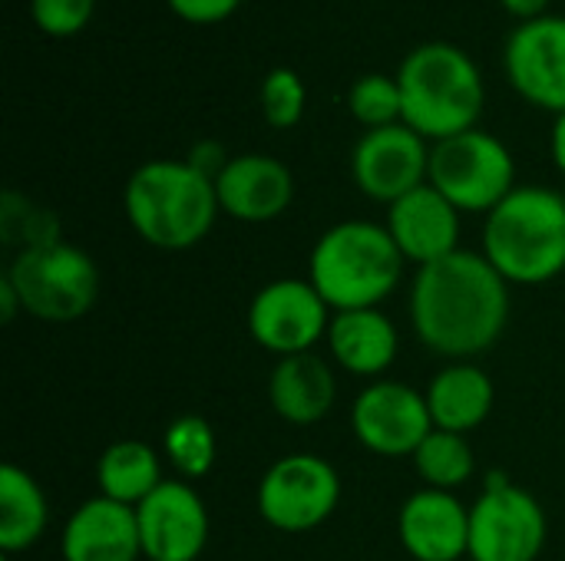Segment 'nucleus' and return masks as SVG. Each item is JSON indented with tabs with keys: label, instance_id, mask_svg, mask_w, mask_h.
<instances>
[{
	"label": "nucleus",
	"instance_id": "nucleus-1",
	"mask_svg": "<svg viewBox=\"0 0 565 561\" xmlns=\"http://www.w3.org/2000/svg\"><path fill=\"white\" fill-rule=\"evenodd\" d=\"M411 324L417 341L447 357L473 360L497 347L510 324V281L483 251H454L417 268L411 284Z\"/></svg>",
	"mask_w": 565,
	"mask_h": 561
},
{
	"label": "nucleus",
	"instance_id": "nucleus-2",
	"mask_svg": "<svg viewBox=\"0 0 565 561\" xmlns=\"http://www.w3.org/2000/svg\"><path fill=\"white\" fill-rule=\"evenodd\" d=\"M404 122L427 142L477 129L487 103V86L477 60L447 40L414 46L397 66Z\"/></svg>",
	"mask_w": 565,
	"mask_h": 561
},
{
	"label": "nucleus",
	"instance_id": "nucleus-3",
	"mask_svg": "<svg viewBox=\"0 0 565 561\" xmlns=\"http://www.w3.org/2000/svg\"><path fill=\"white\" fill-rule=\"evenodd\" d=\"M122 208L132 231L159 251L195 248L222 212L215 182L185 159L142 162L122 188Z\"/></svg>",
	"mask_w": 565,
	"mask_h": 561
},
{
	"label": "nucleus",
	"instance_id": "nucleus-4",
	"mask_svg": "<svg viewBox=\"0 0 565 561\" xmlns=\"http://www.w3.org/2000/svg\"><path fill=\"white\" fill-rule=\"evenodd\" d=\"M407 258L387 225L351 218L331 225L311 248L308 281L338 311L381 308L401 284Z\"/></svg>",
	"mask_w": 565,
	"mask_h": 561
},
{
	"label": "nucleus",
	"instance_id": "nucleus-5",
	"mask_svg": "<svg viewBox=\"0 0 565 561\" xmlns=\"http://www.w3.org/2000/svg\"><path fill=\"white\" fill-rule=\"evenodd\" d=\"M483 258L510 284H546L565 271V195L516 185L483 222Z\"/></svg>",
	"mask_w": 565,
	"mask_h": 561
},
{
	"label": "nucleus",
	"instance_id": "nucleus-6",
	"mask_svg": "<svg viewBox=\"0 0 565 561\" xmlns=\"http://www.w3.org/2000/svg\"><path fill=\"white\" fill-rule=\"evenodd\" d=\"M3 274L17 288L23 311L43 324H73L86 317L103 288L96 261L66 241L20 251Z\"/></svg>",
	"mask_w": 565,
	"mask_h": 561
},
{
	"label": "nucleus",
	"instance_id": "nucleus-7",
	"mask_svg": "<svg viewBox=\"0 0 565 561\" xmlns=\"http://www.w3.org/2000/svg\"><path fill=\"white\" fill-rule=\"evenodd\" d=\"M427 182L460 215H490L516 188V159L493 132L470 129L430 145Z\"/></svg>",
	"mask_w": 565,
	"mask_h": 561
},
{
	"label": "nucleus",
	"instance_id": "nucleus-8",
	"mask_svg": "<svg viewBox=\"0 0 565 561\" xmlns=\"http://www.w3.org/2000/svg\"><path fill=\"white\" fill-rule=\"evenodd\" d=\"M546 546V513L540 499L503 473L470 506V561H536Z\"/></svg>",
	"mask_w": 565,
	"mask_h": 561
},
{
	"label": "nucleus",
	"instance_id": "nucleus-9",
	"mask_svg": "<svg viewBox=\"0 0 565 561\" xmlns=\"http://www.w3.org/2000/svg\"><path fill=\"white\" fill-rule=\"evenodd\" d=\"M341 503L338 470L315 453H291L271 463L258 483V516L278 532H311L324 526Z\"/></svg>",
	"mask_w": 565,
	"mask_h": 561
},
{
	"label": "nucleus",
	"instance_id": "nucleus-10",
	"mask_svg": "<svg viewBox=\"0 0 565 561\" xmlns=\"http://www.w3.org/2000/svg\"><path fill=\"white\" fill-rule=\"evenodd\" d=\"M334 314L328 301L315 291L308 278H278L255 291L248 304V334L252 341L281 357L311 354L318 341H328Z\"/></svg>",
	"mask_w": 565,
	"mask_h": 561
},
{
	"label": "nucleus",
	"instance_id": "nucleus-11",
	"mask_svg": "<svg viewBox=\"0 0 565 561\" xmlns=\"http://www.w3.org/2000/svg\"><path fill=\"white\" fill-rule=\"evenodd\" d=\"M351 430L374 456L414 460L420 443L434 433L427 393L401 380H371L351 407Z\"/></svg>",
	"mask_w": 565,
	"mask_h": 561
},
{
	"label": "nucleus",
	"instance_id": "nucleus-12",
	"mask_svg": "<svg viewBox=\"0 0 565 561\" xmlns=\"http://www.w3.org/2000/svg\"><path fill=\"white\" fill-rule=\"evenodd\" d=\"M351 175L361 195L394 205L407 192L427 185L430 145L407 122L367 129L351 152Z\"/></svg>",
	"mask_w": 565,
	"mask_h": 561
},
{
	"label": "nucleus",
	"instance_id": "nucleus-13",
	"mask_svg": "<svg viewBox=\"0 0 565 561\" xmlns=\"http://www.w3.org/2000/svg\"><path fill=\"white\" fill-rule=\"evenodd\" d=\"M510 86L536 109L565 112V17L546 13L513 26L503 43Z\"/></svg>",
	"mask_w": 565,
	"mask_h": 561
},
{
	"label": "nucleus",
	"instance_id": "nucleus-14",
	"mask_svg": "<svg viewBox=\"0 0 565 561\" xmlns=\"http://www.w3.org/2000/svg\"><path fill=\"white\" fill-rule=\"evenodd\" d=\"M136 522L149 561H195L209 546V509L185 479H166L136 506Z\"/></svg>",
	"mask_w": 565,
	"mask_h": 561
},
{
	"label": "nucleus",
	"instance_id": "nucleus-15",
	"mask_svg": "<svg viewBox=\"0 0 565 561\" xmlns=\"http://www.w3.org/2000/svg\"><path fill=\"white\" fill-rule=\"evenodd\" d=\"M218 208L245 225H265L281 218L295 202L291 169L265 152L232 155L222 175L215 179Z\"/></svg>",
	"mask_w": 565,
	"mask_h": 561
},
{
	"label": "nucleus",
	"instance_id": "nucleus-16",
	"mask_svg": "<svg viewBox=\"0 0 565 561\" xmlns=\"http://www.w3.org/2000/svg\"><path fill=\"white\" fill-rule=\"evenodd\" d=\"M397 536L414 561H460L470 555V509L457 493L417 489L397 513Z\"/></svg>",
	"mask_w": 565,
	"mask_h": 561
},
{
	"label": "nucleus",
	"instance_id": "nucleus-17",
	"mask_svg": "<svg viewBox=\"0 0 565 561\" xmlns=\"http://www.w3.org/2000/svg\"><path fill=\"white\" fill-rule=\"evenodd\" d=\"M384 225L401 255L417 268L460 251V212L430 182L387 205Z\"/></svg>",
	"mask_w": 565,
	"mask_h": 561
},
{
	"label": "nucleus",
	"instance_id": "nucleus-18",
	"mask_svg": "<svg viewBox=\"0 0 565 561\" xmlns=\"http://www.w3.org/2000/svg\"><path fill=\"white\" fill-rule=\"evenodd\" d=\"M60 555L63 561H139L142 539L136 509L106 496L86 499L60 532Z\"/></svg>",
	"mask_w": 565,
	"mask_h": 561
},
{
	"label": "nucleus",
	"instance_id": "nucleus-19",
	"mask_svg": "<svg viewBox=\"0 0 565 561\" xmlns=\"http://www.w3.org/2000/svg\"><path fill=\"white\" fill-rule=\"evenodd\" d=\"M328 347L344 374L381 380L401 354V334L381 308L338 311L328 327Z\"/></svg>",
	"mask_w": 565,
	"mask_h": 561
},
{
	"label": "nucleus",
	"instance_id": "nucleus-20",
	"mask_svg": "<svg viewBox=\"0 0 565 561\" xmlns=\"http://www.w3.org/2000/svg\"><path fill=\"white\" fill-rule=\"evenodd\" d=\"M338 400V380L318 354L281 357L268 377V403L291 427L321 423Z\"/></svg>",
	"mask_w": 565,
	"mask_h": 561
},
{
	"label": "nucleus",
	"instance_id": "nucleus-21",
	"mask_svg": "<svg viewBox=\"0 0 565 561\" xmlns=\"http://www.w3.org/2000/svg\"><path fill=\"white\" fill-rule=\"evenodd\" d=\"M493 400H497L493 380L487 377V370H480L470 360H457L444 367L427 387L434 430H447L460 436L487 423V417L493 413Z\"/></svg>",
	"mask_w": 565,
	"mask_h": 561
},
{
	"label": "nucleus",
	"instance_id": "nucleus-22",
	"mask_svg": "<svg viewBox=\"0 0 565 561\" xmlns=\"http://www.w3.org/2000/svg\"><path fill=\"white\" fill-rule=\"evenodd\" d=\"M50 526V503L40 483L17 463L0 470V552L17 555L33 549Z\"/></svg>",
	"mask_w": 565,
	"mask_h": 561
},
{
	"label": "nucleus",
	"instance_id": "nucleus-23",
	"mask_svg": "<svg viewBox=\"0 0 565 561\" xmlns=\"http://www.w3.org/2000/svg\"><path fill=\"white\" fill-rule=\"evenodd\" d=\"M162 483H166L162 460H159L156 446H149L142 440H119V443L106 446L96 463L99 496L132 506V509L139 503H146Z\"/></svg>",
	"mask_w": 565,
	"mask_h": 561
},
{
	"label": "nucleus",
	"instance_id": "nucleus-24",
	"mask_svg": "<svg viewBox=\"0 0 565 561\" xmlns=\"http://www.w3.org/2000/svg\"><path fill=\"white\" fill-rule=\"evenodd\" d=\"M414 466L424 479L427 489H444V493H457L460 486H467L477 473V456L467 436L460 433H447V430H434L420 450L414 453Z\"/></svg>",
	"mask_w": 565,
	"mask_h": 561
},
{
	"label": "nucleus",
	"instance_id": "nucleus-25",
	"mask_svg": "<svg viewBox=\"0 0 565 561\" xmlns=\"http://www.w3.org/2000/svg\"><path fill=\"white\" fill-rule=\"evenodd\" d=\"M162 453L172 463V470L179 473V479L192 483V479L209 476L215 466V456H218L212 423L199 413L175 417L162 433Z\"/></svg>",
	"mask_w": 565,
	"mask_h": 561
},
{
	"label": "nucleus",
	"instance_id": "nucleus-26",
	"mask_svg": "<svg viewBox=\"0 0 565 561\" xmlns=\"http://www.w3.org/2000/svg\"><path fill=\"white\" fill-rule=\"evenodd\" d=\"M0 238H3V245L17 248V255L63 241L56 215L50 208H40L36 202L23 198L20 192H3V198H0Z\"/></svg>",
	"mask_w": 565,
	"mask_h": 561
},
{
	"label": "nucleus",
	"instance_id": "nucleus-27",
	"mask_svg": "<svg viewBox=\"0 0 565 561\" xmlns=\"http://www.w3.org/2000/svg\"><path fill=\"white\" fill-rule=\"evenodd\" d=\"M348 109L364 129H384V126L404 122V103H401L397 76H387V73L361 76L348 93Z\"/></svg>",
	"mask_w": 565,
	"mask_h": 561
},
{
	"label": "nucleus",
	"instance_id": "nucleus-28",
	"mask_svg": "<svg viewBox=\"0 0 565 561\" xmlns=\"http://www.w3.org/2000/svg\"><path fill=\"white\" fill-rule=\"evenodd\" d=\"M308 106V89L305 79L288 69V66H275L265 79H262V112L265 122L271 129H291L301 122Z\"/></svg>",
	"mask_w": 565,
	"mask_h": 561
},
{
	"label": "nucleus",
	"instance_id": "nucleus-29",
	"mask_svg": "<svg viewBox=\"0 0 565 561\" xmlns=\"http://www.w3.org/2000/svg\"><path fill=\"white\" fill-rule=\"evenodd\" d=\"M96 0H30V17L46 36H73L93 20Z\"/></svg>",
	"mask_w": 565,
	"mask_h": 561
},
{
	"label": "nucleus",
	"instance_id": "nucleus-30",
	"mask_svg": "<svg viewBox=\"0 0 565 561\" xmlns=\"http://www.w3.org/2000/svg\"><path fill=\"white\" fill-rule=\"evenodd\" d=\"M166 3H169V10L179 20L199 23V26L222 23V20H228L242 7V0H166Z\"/></svg>",
	"mask_w": 565,
	"mask_h": 561
},
{
	"label": "nucleus",
	"instance_id": "nucleus-31",
	"mask_svg": "<svg viewBox=\"0 0 565 561\" xmlns=\"http://www.w3.org/2000/svg\"><path fill=\"white\" fill-rule=\"evenodd\" d=\"M228 159L232 155H225V149H222V142H212V139H202V142H195L192 145V152L185 155V162L192 165V169H199L205 179H218L222 175V169L228 165Z\"/></svg>",
	"mask_w": 565,
	"mask_h": 561
},
{
	"label": "nucleus",
	"instance_id": "nucleus-32",
	"mask_svg": "<svg viewBox=\"0 0 565 561\" xmlns=\"http://www.w3.org/2000/svg\"><path fill=\"white\" fill-rule=\"evenodd\" d=\"M500 3H503L507 13L520 17V23L536 20V17H546V10H550V0H500Z\"/></svg>",
	"mask_w": 565,
	"mask_h": 561
},
{
	"label": "nucleus",
	"instance_id": "nucleus-33",
	"mask_svg": "<svg viewBox=\"0 0 565 561\" xmlns=\"http://www.w3.org/2000/svg\"><path fill=\"white\" fill-rule=\"evenodd\" d=\"M17 311H23L20 294H17V288L10 284V278L0 274V317H3V324H13Z\"/></svg>",
	"mask_w": 565,
	"mask_h": 561
},
{
	"label": "nucleus",
	"instance_id": "nucleus-34",
	"mask_svg": "<svg viewBox=\"0 0 565 561\" xmlns=\"http://www.w3.org/2000/svg\"><path fill=\"white\" fill-rule=\"evenodd\" d=\"M550 152H553L556 169L565 175V112L563 116H556V122H553V132H550Z\"/></svg>",
	"mask_w": 565,
	"mask_h": 561
}]
</instances>
